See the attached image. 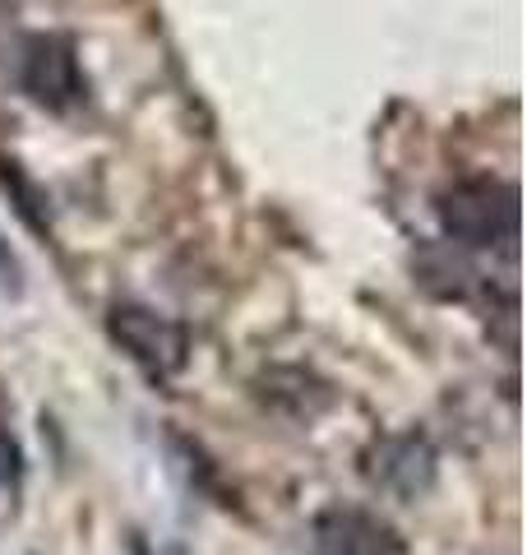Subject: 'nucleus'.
Wrapping results in <instances>:
<instances>
[{"label": "nucleus", "instance_id": "obj_1", "mask_svg": "<svg viewBox=\"0 0 527 555\" xmlns=\"http://www.w3.org/2000/svg\"><path fill=\"white\" fill-rule=\"evenodd\" d=\"M439 228L449 241L472 250H496V246H514L518 232V195L509 181L496 177H467L453 181L435 204Z\"/></svg>", "mask_w": 527, "mask_h": 555}, {"label": "nucleus", "instance_id": "obj_2", "mask_svg": "<svg viewBox=\"0 0 527 555\" xmlns=\"http://www.w3.org/2000/svg\"><path fill=\"white\" fill-rule=\"evenodd\" d=\"M20 83L24 93L38 102L47 112H75L83 93H88V79H83V65L75 56V42L61 38V33H33L20 51Z\"/></svg>", "mask_w": 527, "mask_h": 555}, {"label": "nucleus", "instance_id": "obj_3", "mask_svg": "<svg viewBox=\"0 0 527 555\" xmlns=\"http://www.w3.org/2000/svg\"><path fill=\"white\" fill-rule=\"evenodd\" d=\"M107 324H112V338L120 352H126L134 366H144L153 379H171L185 366V328L171 324L167 315H157V310L120 301Z\"/></svg>", "mask_w": 527, "mask_h": 555}, {"label": "nucleus", "instance_id": "obj_4", "mask_svg": "<svg viewBox=\"0 0 527 555\" xmlns=\"http://www.w3.org/2000/svg\"><path fill=\"white\" fill-rule=\"evenodd\" d=\"M314 546L320 555H402V537L371 509L333 505L314 518Z\"/></svg>", "mask_w": 527, "mask_h": 555}, {"label": "nucleus", "instance_id": "obj_5", "mask_svg": "<svg viewBox=\"0 0 527 555\" xmlns=\"http://www.w3.org/2000/svg\"><path fill=\"white\" fill-rule=\"evenodd\" d=\"M371 477L389 491H402V495H416L426 491L430 477H435V449L421 440V436H394L375 449V467Z\"/></svg>", "mask_w": 527, "mask_h": 555}]
</instances>
